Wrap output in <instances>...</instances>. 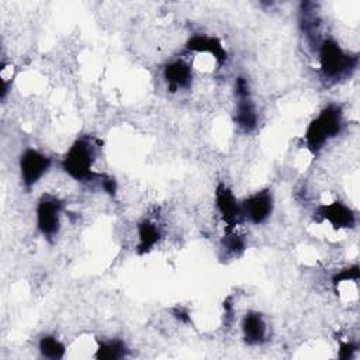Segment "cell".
Masks as SVG:
<instances>
[{
  "instance_id": "cell-7",
  "label": "cell",
  "mask_w": 360,
  "mask_h": 360,
  "mask_svg": "<svg viewBox=\"0 0 360 360\" xmlns=\"http://www.w3.org/2000/svg\"><path fill=\"white\" fill-rule=\"evenodd\" d=\"M215 201L218 211L222 215V219L232 228L236 224L240 222L243 214H242V207L236 202V198L233 197L232 191L225 187L224 184H219L215 191Z\"/></svg>"
},
{
  "instance_id": "cell-5",
  "label": "cell",
  "mask_w": 360,
  "mask_h": 360,
  "mask_svg": "<svg viewBox=\"0 0 360 360\" xmlns=\"http://www.w3.org/2000/svg\"><path fill=\"white\" fill-rule=\"evenodd\" d=\"M51 159L35 149H27L20 160L22 183L27 187L34 186L49 169Z\"/></svg>"
},
{
  "instance_id": "cell-6",
  "label": "cell",
  "mask_w": 360,
  "mask_h": 360,
  "mask_svg": "<svg viewBox=\"0 0 360 360\" xmlns=\"http://www.w3.org/2000/svg\"><path fill=\"white\" fill-rule=\"evenodd\" d=\"M242 214L253 224H262L269 218L273 210V197L269 190L257 191L242 204Z\"/></svg>"
},
{
  "instance_id": "cell-11",
  "label": "cell",
  "mask_w": 360,
  "mask_h": 360,
  "mask_svg": "<svg viewBox=\"0 0 360 360\" xmlns=\"http://www.w3.org/2000/svg\"><path fill=\"white\" fill-rule=\"evenodd\" d=\"M243 338L249 345H260L266 339L267 328L262 315L257 312H248L242 322Z\"/></svg>"
},
{
  "instance_id": "cell-13",
  "label": "cell",
  "mask_w": 360,
  "mask_h": 360,
  "mask_svg": "<svg viewBox=\"0 0 360 360\" xmlns=\"http://www.w3.org/2000/svg\"><path fill=\"white\" fill-rule=\"evenodd\" d=\"M138 236H139L138 252L139 253H146L160 239V231L153 222L142 221L138 225Z\"/></svg>"
},
{
  "instance_id": "cell-17",
  "label": "cell",
  "mask_w": 360,
  "mask_h": 360,
  "mask_svg": "<svg viewBox=\"0 0 360 360\" xmlns=\"http://www.w3.org/2000/svg\"><path fill=\"white\" fill-rule=\"evenodd\" d=\"M349 280H353V281H357L359 280V267L357 264L349 267V269H345L342 271H339L335 277H333V283L338 284V283H342V281H349Z\"/></svg>"
},
{
  "instance_id": "cell-15",
  "label": "cell",
  "mask_w": 360,
  "mask_h": 360,
  "mask_svg": "<svg viewBox=\"0 0 360 360\" xmlns=\"http://www.w3.org/2000/svg\"><path fill=\"white\" fill-rule=\"evenodd\" d=\"M39 352L44 357L58 360L65 356L66 349H65V345L62 342H59L55 336L46 335V336L41 338V340H39Z\"/></svg>"
},
{
  "instance_id": "cell-10",
  "label": "cell",
  "mask_w": 360,
  "mask_h": 360,
  "mask_svg": "<svg viewBox=\"0 0 360 360\" xmlns=\"http://www.w3.org/2000/svg\"><path fill=\"white\" fill-rule=\"evenodd\" d=\"M187 49L194 52H208L211 53L218 63H224L226 60V51L224 49L219 39L214 37L205 35H194L187 41Z\"/></svg>"
},
{
  "instance_id": "cell-16",
  "label": "cell",
  "mask_w": 360,
  "mask_h": 360,
  "mask_svg": "<svg viewBox=\"0 0 360 360\" xmlns=\"http://www.w3.org/2000/svg\"><path fill=\"white\" fill-rule=\"evenodd\" d=\"M222 248L231 256H239L245 249V240L236 233H229L222 239Z\"/></svg>"
},
{
  "instance_id": "cell-3",
  "label": "cell",
  "mask_w": 360,
  "mask_h": 360,
  "mask_svg": "<svg viewBox=\"0 0 360 360\" xmlns=\"http://www.w3.org/2000/svg\"><path fill=\"white\" fill-rule=\"evenodd\" d=\"M321 70L328 79H340L357 65V56L346 53L335 41L325 39L319 48Z\"/></svg>"
},
{
  "instance_id": "cell-9",
  "label": "cell",
  "mask_w": 360,
  "mask_h": 360,
  "mask_svg": "<svg viewBox=\"0 0 360 360\" xmlns=\"http://www.w3.org/2000/svg\"><path fill=\"white\" fill-rule=\"evenodd\" d=\"M163 76H165V80L167 83V87L172 91L190 87L191 79H193L191 68L183 60H174V62L169 63L165 68Z\"/></svg>"
},
{
  "instance_id": "cell-4",
  "label": "cell",
  "mask_w": 360,
  "mask_h": 360,
  "mask_svg": "<svg viewBox=\"0 0 360 360\" xmlns=\"http://www.w3.org/2000/svg\"><path fill=\"white\" fill-rule=\"evenodd\" d=\"M62 208V202L55 197L46 195L39 200L37 207V225L44 236L52 238L58 233Z\"/></svg>"
},
{
  "instance_id": "cell-1",
  "label": "cell",
  "mask_w": 360,
  "mask_h": 360,
  "mask_svg": "<svg viewBox=\"0 0 360 360\" xmlns=\"http://www.w3.org/2000/svg\"><path fill=\"white\" fill-rule=\"evenodd\" d=\"M343 125L342 110L336 104L325 107L318 117H315L307 128L305 142L312 152H318L325 142L336 136Z\"/></svg>"
},
{
  "instance_id": "cell-14",
  "label": "cell",
  "mask_w": 360,
  "mask_h": 360,
  "mask_svg": "<svg viewBox=\"0 0 360 360\" xmlns=\"http://www.w3.org/2000/svg\"><path fill=\"white\" fill-rule=\"evenodd\" d=\"M127 354V346L122 340L114 339L108 342H100L96 352V359L101 360H117Z\"/></svg>"
},
{
  "instance_id": "cell-12",
  "label": "cell",
  "mask_w": 360,
  "mask_h": 360,
  "mask_svg": "<svg viewBox=\"0 0 360 360\" xmlns=\"http://www.w3.org/2000/svg\"><path fill=\"white\" fill-rule=\"evenodd\" d=\"M238 100L239 101H238V107H236L235 121L245 132H250L252 129L256 128V124H257V114H256L255 105L250 100V94L238 97Z\"/></svg>"
},
{
  "instance_id": "cell-2",
  "label": "cell",
  "mask_w": 360,
  "mask_h": 360,
  "mask_svg": "<svg viewBox=\"0 0 360 360\" xmlns=\"http://www.w3.org/2000/svg\"><path fill=\"white\" fill-rule=\"evenodd\" d=\"M96 159L94 145L89 138H80L73 142V145L66 152L62 167L73 179L87 181L101 177L93 172V163Z\"/></svg>"
},
{
  "instance_id": "cell-18",
  "label": "cell",
  "mask_w": 360,
  "mask_h": 360,
  "mask_svg": "<svg viewBox=\"0 0 360 360\" xmlns=\"http://www.w3.org/2000/svg\"><path fill=\"white\" fill-rule=\"evenodd\" d=\"M356 350V346L352 345V343H343L340 346V352H339V357L340 359H347V357H352L353 352Z\"/></svg>"
},
{
  "instance_id": "cell-8",
  "label": "cell",
  "mask_w": 360,
  "mask_h": 360,
  "mask_svg": "<svg viewBox=\"0 0 360 360\" xmlns=\"http://www.w3.org/2000/svg\"><path fill=\"white\" fill-rule=\"evenodd\" d=\"M318 214L323 219L329 221L332 224V226L336 229L352 228L356 224L354 212L340 201H333L330 204L319 207Z\"/></svg>"
}]
</instances>
